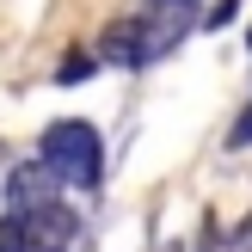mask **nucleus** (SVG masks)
Wrapping results in <instances>:
<instances>
[{"label":"nucleus","mask_w":252,"mask_h":252,"mask_svg":"<svg viewBox=\"0 0 252 252\" xmlns=\"http://www.w3.org/2000/svg\"><path fill=\"white\" fill-rule=\"evenodd\" d=\"M37 160H43L62 185H74V191H98V179H105V142H98V129L86 117L49 123L43 142H37Z\"/></svg>","instance_id":"nucleus-1"},{"label":"nucleus","mask_w":252,"mask_h":252,"mask_svg":"<svg viewBox=\"0 0 252 252\" xmlns=\"http://www.w3.org/2000/svg\"><path fill=\"white\" fill-rule=\"evenodd\" d=\"M25 228V252H68L74 234H80V221H74V209L62 203H37V209H12Z\"/></svg>","instance_id":"nucleus-2"},{"label":"nucleus","mask_w":252,"mask_h":252,"mask_svg":"<svg viewBox=\"0 0 252 252\" xmlns=\"http://www.w3.org/2000/svg\"><path fill=\"white\" fill-rule=\"evenodd\" d=\"M56 191H62V179L43 166V160H37V166H19V172L6 179V203H12V209H37V203H56Z\"/></svg>","instance_id":"nucleus-3"},{"label":"nucleus","mask_w":252,"mask_h":252,"mask_svg":"<svg viewBox=\"0 0 252 252\" xmlns=\"http://www.w3.org/2000/svg\"><path fill=\"white\" fill-rule=\"evenodd\" d=\"M0 252H25V228H19V216L0 221Z\"/></svg>","instance_id":"nucleus-4"},{"label":"nucleus","mask_w":252,"mask_h":252,"mask_svg":"<svg viewBox=\"0 0 252 252\" xmlns=\"http://www.w3.org/2000/svg\"><path fill=\"white\" fill-rule=\"evenodd\" d=\"M234 12H240V0H216V6H209V19H203V31H221Z\"/></svg>","instance_id":"nucleus-5"},{"label":"nucleus","mask_w":252,"mask_h":252,"mask_svg":"<svg viewBox=\"0 0 252 252\" xmlns=\"http://www.w3.org/2000/svg\"><path fill=\"white\" fill-rule=\"evenodd\" d=\"M86 74H93V62H86V56H68L56 80H62V86H74V80H86Z\"/></svg>","instance_id":"nucleus-6"},{"label":"nucleus","mask_w":252,"mask_h":252,"mask_svg":"<svg viewBox=\"0 0 252 252\" xmlns=\"http://www.w3.org/2000/svg\"><path fill=\"white\" fill-rule=\"evenodd\" d=\"M228 148H252V111H246V117L228 129Z\"/></svg>","instance_id":"nucleus-7"},{"label":"nucleus","mask_w":252,"mask_h":252,"mask_svg":"<svg viewBox=\"0 0 252 252\" xmlns=\"http://www.w3.org/2000/svg\"><path fill=\"white\" fill-rule=\"evenodd\" d=\"M234 252H252V221H246V228H234V240H228Z\"/></svg>","instance_id":"nucleus-8"}]
</instances>
